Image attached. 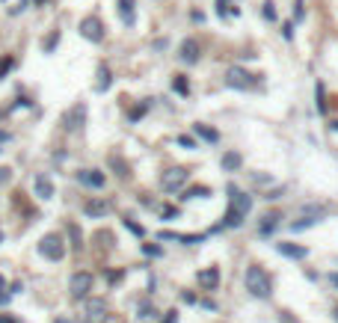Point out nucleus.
Listing matches in <instances>:
<instances>
[{
	"label": "nucleus",
	"mask_w": 338,
	"mask_h": 323,
	"mask_svg": "<svg viewBox=\"0 0 338 323\" xmlns=\"http://www.w3.org/2000/svg\"><path fill=\"white\" fill-rule=\"evenodd\" d=\"M0 240H3V234H0Z\"/></svg>",
	"instance_id": "nucleus-42"
},
{
	"label": "nucleus",
	"mask_w": 338,
	"mask_h": 323,
	"mask_svg": "<svg viewBox=\"0 0 338 323\" xmlns=\"http://www.w3.org/2000/svg\"><path fill=\"white\" fill-rule=\"evenodd\" d=\"M163 217H166V220H175V217H178V211H175V208H163Z\"/></svg>",
	"instance_id": "nucleus-36"
},
{
	"label": "nucleus",
	"mask_w": 338,
	"mask_h": 323,
	"mask_svg": "<svg viewBox=\"0 0 338 323\" xmlns=\"http://www.w3.org/2000/svg\"><path fill=\"white\" fill-rule=\"evenodd\" d=\"M335 320H338V308H335Z\"/></svg>",
	"instance_id": "nucleus-40"
},
{
	"label": "nucleus",
	"mask_w": 338,
	"mask_h": 323,
	"mask_svg": "<svg viewBox=\"0 0 338 323\" xmlns=\"http://www.w3.org/2000/svg\"><path fill=\"white\" fill-rule=\"evenodd\" d=\"M282 36H285V39H294V24H285V27H282Z\"/></svg>",
	"instance_id": "nucleus-35"
},
{
	"label": "nucleus",
	"mask_w": 338,
	"mask_h": 323,
	"mask_svg": "<svg viewBox=\"0 0 338 323\" xmlns=\"http://www.w3.org/2000/svg\"><path fill=\"white\" fill-rule=\"evenodd\" d=\"M143 252H146V255H160V246H152V243H146V246H143Z\"/></svg>",
	"instance_id": "nucleus-31"
},
{
	"label": "nucleus",
	"mask_w": 338,
	"mask_h": 323,
	"mask_svg": "<svg viewBox=\"0 0 338 323\" xmlns=\"http://www.w3.org/2000/svg\"><path fill=\"white\" fill-rule=\"evenodd\" d=\"M279 214H267V217H261V222H258V234L261 238H267V234H273L276 228H279Z\"/></svg>",
	"instance_id": "nucleus-13"
},
{
	"label": "nucleus",
	"mask_w": 338,
	"mask_h": 323,
	"mask_svg": "<svg viewBox=\"0 0 338 323\" xmlns=\"http://www.w3.org/2000/svg\"><path fill=\"white\" fill-rule=\"evenodd\" d=\"M110 80H113V77H110V68L101 66V68H98V83H95V92H107V89H110Z\"/></svg>",
	"instance_id": "nucleus-18"
},
{
	"label": "nucleus",
	"mask_w": 338,
	"mask_h": 323,
	"mask_svg": "<svg viewBox=\"0 0 338 323\" xmlns=\"http://www.w3.org/2000/svg\"><path fill=\"white\" fill-rule=\"evenodd\" d=\"M92 273H86V270H80V273H74L71 279H68V290H71V297L74 300H83V297H89V290H92Z\"/></svg>",
	"instance_id": "nucleus-4"
},
{
	"label": "nucleus",
	"mask_w": 338,
	"mask_h": 323,
	"mask_svg": "<svg viewBox=\"0 0 338 323\" xmlns=\"http://www.w3.org/2000/svg\"><path fill=\"white\" fill-rule=\"evenodd\" d=\"M83 119H86V107L83 104H74L71 107V113H66V131H80L83 128Z\"/></svg>",
	"instance_id": "nucleus-9"
},
{
	"label": "nucleus",
	"mask_w": 338,
	"mask_h": 323,
	"mask_svg": "<svg viewBox=\"0 0 338 323\" xmlns=\"http://www.w3.org/2000/svg\"><path fill=\"white\" fill-rule=\"evenodd\" d=\"M39 252H42L45 258H51V261H63V255H66V243H63L60 234H45V238L39 240Z\"/></svg>",
	"instance_id": "nucleus-3"
},
{
	"label": "nucleus",
	"mask_w": 338,
	"mask_h": 323,
	"mask_svg": "<svg viewBox=\"0 0 338 323\" xmlns=\"http://www.w3.org/2000/svg\"><path fill=\"white\" fill-rule=\"evenodd\" d=\"M107 211H110V204H107V202H98V199L83 204V214H86V217H104Z\"/></svg>",
	"instance_id": "nucleus-16"
},
{
	"label": "nucleus",
	"mask_w": 338,
	"mask_h": 323,
	"mask_svg": "<svg viewBox=\"0 0 338 323\" xmlns=\"http://www.w3.org/2000/svg\"><path fill=\"white\" fill-rule=\"evenodd\" d=\"M146 110H149V104H139V107H136V110H131V119H139V116H143V113H146Z\"/></svg>",
	"instance_id": "nucleus-28"
},
{
	"label": "nucleus",
	"mask_w": 338,
	"mask_h": 323,
	"mask_svg": "<svg viewBox=\"0 0 338 323\" xmlns=\"http://www.w3.org/2000/svg\"><path fill=\"white\" fill-rule=\"evenodd\" d=\"M187 178H190V172H187L184 166H175V169H166V172H163L160 187L166 190V193H175V190H181L187 184Z\"/></svg>",
	"instance_id": "nucleus-6"
},
{
	"label": "nucleus",
	"mask_w": 338,
	"mask_h": 323,
	"mask_svg": "<svg viewBox=\"0 0 338 323\" xmlns=\"http://www.w3.org/2000/svg\"><path fill=\"white\" fill-rule=\"evenodd\" d=\"M104 300H92V303H89V306H86V314H89V317H101L104 314Z\"/></svg>",
	"instance_id": "nucleus-23"
},
{
	"label": "nucleus",
	"mask_w": 338,
	"mask_h": 323,
	"mask_svg": "<svg viewBox=\"0 0 338 323\" xmlns=\"http://www.w3.org/2000/svg\"><path fill=\"white\" fill-rule=\"evenodd\" d=\"M193 131H196V136H202L205 142H220V134L208 125H193Z\"/></svg>",
	"instance_id": "nucleus-17"
},
{
	"label": "nucleus",
	"mask_w": 338,
	"mask_h": 323,
	"mask_svg": "<svg viewBox=\"0 0 338 323\" xmlns=\"http://www.w3.org/2000/svg\"><path fill=\"white\" fill-rule=\"evenodd\" d=\"M3 142H9V131H0V145Z\"/></svg>",
	"instance_id": "nucleus-37"
},
{
	"label": "nucleus",
	"mask_w": 338,
	"mask_h": 323,
	"mask_svg": "<svg viewBox=\"0 0 338 323\" xmlns=\"http://www.w3.org/2000/svg\"><path fill=\"white\" fill-rule=\"evenodd\" d=\"M240 163H243V157H240L237 152H226L222 154V160H220L222 172H237L240 169Z\"/></svg>",
	"instance_id": "nucleus-15"
},
{
	"label": "nucleus",
	"mask_w": 338,
	"mask_h": 323,
	"mask_svg": "<svg viewBox=\"0 0 338 323\" xmlns=\"http://www.w3.org/2000/svg\"><path fill=\"white\" fill-rule=\"evenodd\" d=\"M196 282H199V288H205V290H217V285H220V267H205V270H199Z\"/></svg>",
	"instance_id": "nucleus-8"
},
{
	"label": "nucleus",
	"mask_w": 338,
	"mask_h": 323,
	"mask_svg": "<svg viewBox=\"0 0 338 323\" xmlns=\"http://www.w3.org/2000/svg\"><path fill=\"white\" fill-rule=\"evenodd\" d=\"M57 39H60V33H51V39H48V42H45V51H51L53 45H57Z\"/></svg>",
	"instance_id": "nucleus-34"
},
{
	"label": "nucleus",
	"mask_w": 338,
	"mask_h": 323,
	"mask_svg": "<svg viewBox=\"0 0 338 323\" xmlns=\"http://www.w3.org/2000/svg\"><path fill=\"white\" fill-rule=\"evenodd\" d=\"M220 3H229V0H220Z\"/></svg>",
	"instance_id": "nucleus-41"
},
{
	"label": "nucleus",
	"mask_w": 338,
	"mask_h": 323,
	"mask_svg": "<svg viewBox=\"0 0 338 323\" xmlns=\"http://www.w3.org/2000/svg\"><path fill=\"white\" fill-rule=\"evenodd\" d=\"M178 145H184V149H196V142H193L190 136H178Z\"/></svg>",
	"instance_id": "nucleus-33"
},
{
	"label": "nucleus",
	"mask_w": 338,
	"mask_h": 323,
	"mask_svg": "<svg viewBox=\"0 0 338 323\" xmlns=\"http://www.w3.org/2000/svg\"><path fill=\"white\" fill-rule=\"evenodd\" d=\"M71 238H74V249H80L83 243H80V231H77V225H71Z\"/></svg>",
	"instance_id": "nucleus-29"
},
{
	"label": "nucleus",
	"mask_w": 338,
	"mask_h": 323,
	"mask_svg": "<svg viewBox=\"0 0 338 323\" xmlns=\"http://www.w3.org/2000/svg\"><path fill=\"white\" fill-rule=\"evenodd\" d=\"M80 36H83V39H89V42H101V39H104L101 18H95V15L83 18V21H80Z\"/></svg>",
	"instance_id": "nucleus-7"
},
{
	"label": "nucleus",
	"mask_w": 338,
	"mask_h": 323,
	"mask_svg": "<svg viewBox=\"0 0 338 323\" xmlns=\"http://www.w3.org/2000/svg\"><path fill=\"white\" fill-rule=\"evenodd\" d=\"M160 323H178V311H166V314H163V320Z\"/></svg>",
	"instance_id": "nucleus-32"
},
{
	"label": "nucleus",
	"mask_w": 338,
	"mask_h": 323,
	"mask_svg": "<svg viewBox=\"0 0 338 323\" xmlns=\"http://www.w3.org/2000/svg\"><path fill=\"white\" fill-rule=\"evenodd\" d=\"M178 56L184 60L187 66L199 63V42H196V39H184V42H181V53H178Z\"/></svg>",
	"instance_id": "nucleus-10"
},
{
	"label": "nucleus",
	"mask_w": 338,
	"mask_h": 323,
	"mask_svg": "<svg viewBox=\"0 0 338 323\" xmlns=\"http://www.w3.org/2000/svg\"><path fill=\"white\" fill-rule=\"evenodd\" d=\"M77 178H80V184H86V187H95V190L104 187V172H98V169H80Z\"/></svg>",
	"instance_id": "nucleus-11"
},
{
	"label": "nucleus",
	"mask_w": 338,
	"mask_h": 323,
	"mask_svg": "<svg viewBox=\"0 0 338 323\" xmlns=\"http://www.w3.org/2000/svg\"><path fill=\"white\" fill-rule=\"evenodd\" d=\"M9 178H12V169H9V166H0V184H6Z\"/></svg>",
	"instance_id": "nucleus-27"
},
{
	"label": "nucleus",
	"mask_w": 338,
	"mask_h": 323,
	"mask_svg": "<svg viewBox=\"0 0 338 323\" xmlns=\"http://www.w3.org/2000/svg\"><path fill=\"white\" fill-rule=\"evenodd\" d=\"M318 217H303V220H297V222H291V231H305V228H312V225H318Z\"/></svg>",
	"instance_id": "nucleus-21"
},
{
	"label": "nucleus",
	"mask_w": 338,
	"mask_h": 323,
	"mask_svg": "<svg viewBox=\"0 0 338 323\" xmlns=\"http://www.w3.org/2000/svg\"><path fill=\"white\" fill-rule=\"evenodd\" d=\"M9 300V293H6V279L0 276V303H6Z\"/></svg>",
	"instance_id": "nucleus-30"
},
{
	"label": "nucleus",
	"mask_w": 338,
	"mask_h": 323,
	"mask_svg": "<svg viewBox=\"0 0 338 323\" xmlns=\"http://www.w3.org/2000/svg\"><path fill=\"white\" fill-rule=\"evenodd\" d=\"M243 285H246V290L252 293L255 300H267V297L273 293L270 276H267V270H264V267H258V264L246 267V273H243Z\"/></svg>",
	"instance_id": "nucleus-2"
},
{
	"label": "nucleus",
	"mask_w": 338,
	"mask_h": 323,
	"mask_svg": "<svg viewBox=\"0 0 338 323\" xmlns=\"http://www.w3.org/2000/svg\"><path fill=\"white\" fill-rule=\"evenodd\" d=\"M12 66H15V60H12V56H3V60H0V80L9 74V68H12Z\"/></svg>",
	"instance_id": "nucleus-24"
},
{
	"label": "nucleus",
	"mask_w": 338,
	"mask_h": 323,
	"mask_svg": "<svg viewBox=\"0 0 338 323\" xmlns=\"http://www.w3.org/2000/svg\"><path fill=\"white\" fill-rule=\"evenodd\" d=\"M172 89H175L178 95H190V83H187L184 74H175V77H172Z\"/></svg>",
	"instance_id": "nucleus-20"
},
{
	"label": "nucleus",
	"mask_w": 338,
	"mask_h": 323,
	"mask_svg": "<svg viewBox=\"0 0 338 323\" xmlns=\"http://www.w3.org/2000/svg\"><path fill=\"white\" fill-rule=\"evenodd\" d=\"M276 249L285 258H294V261H303V258L308 255V249H305V246H297V243H276Z\"/></svg>",
	"instance_id": "nucleus-12"
},
{
	"label": "nucleus",
	"mask_w": 338,
	"mask_h": 323,
	"mask_svg": "<svg viewBox=\"0 0 338 323\" xmlns=\"http://www.w3.org/2000/svg\"><path fill=\"white\" fill-rule=\"evenodd\" d=\"M53 323H68V317H57V320H53Z\"/></svg>",
	"instance_id": "nucleus-39"
},
{
	"label": "nucleus",
	"mask_w": 338,
	"mask_h": 323,
	"mask_svg": "<svg viewBox=\"0 0 338 323\" xmlns=\"http://www.w3.org/2000/svg\"><path fill=\"white\" fill-rule=\"evenodd\" d=\"M208 196H211V187H205V184L202 187H190L184 193V199H208Z\"/></svg>",
	"instance_id": "nucleus-22"
},
{
	"label": "nucleus",
	"mask_w": 338,
	"mask_h": 323,
	"mask_svg": "<svg viewBox=\"0 0 338 323\" xmlns=\"http://www.w3.org/2000/svg\"><path fill=\"white\" fill-rule=\"evenodd\" d=\"M229 193H232V204H229V211H226V217H222V222L217 225V231H222V228H237L240 222L246 220L249 208H252V196L240 193L237 187H229Z\"/></svg>",
	"instance_id": "nucleus-1"
},
{
	"label": "nucleus",
	"mask_w": 338,
	"mask_h": 323,
	"mask_svg": "<svg viewBox=\"0 0 338 323\" xmlns=\"http://www.w3.org/2000/svg\"><path fill=\"white\" fill-rule=\"evenodd\" d=\"M261 15L267 18V21H276V6H273V3H264V9H261Z\"/></svg>",
	"instance_id": "nucleus-26"
},
{
	"label": "nucleus",
	"mask_w": 338,
	"mask_h": 323,
	"mask_svg": "<svg viewBox=\"0 0 338 323\" xmlns=\"http://www.w3.org/2000/svg\"><path fill=\"white\" fill-rule=\"evenodd\" d=\"M119 12L125 24H134V0H119Z\"/></svg>",
	"instance_id": "nucleus-19"
},
{
	"label": "nucleus",
	"mask_w": 338,
	"mask_h": 323,
	"mask_svg": "<svg viewBox=\"0 0 338 323\" xmlns=\"http://www.w3.org/2000/svg\"><path fill=\"white\" fill-rule=\"evenodd\" d=\"M329 282H332V285L338 288V273H332V276H329Z\"/></svg>",
	"instance_id": "nucleus-38"
},
{
	"label": "nucleus",
	"mask_w": 338,
	"mask_h": 323,
	"mask_svg": "<svg viewBox=\"0 0 338 323\" xmlns=\"http://www.w3.org/2000/svg\"><path fill=\"white\" fill-rule=\"evenodd\" d=\"M125 228H131L136 238H143V234H146V231H143V225H136V222H134V220H128V217H125Z\"/></svg>",
	"instance_id": "nucleus-25"
},
{
	"label": "nucleus",
	"mask_w": 338,
	"mask_h": 323,
	"mask_svg": "<svg viewBox=\"0 0 338 323\" xmlns=\"http://www.w3.org/2000/svg\"><path fill=\"white\" fill-rule=\"evenodd\" d=\"M36 196H39V199H45V202L53 196V184H51V178H48V175H36Z\"/></svg>",
	"instance_id": "nucleus-14"
},
{
	"label": "nucleus",
	"mask_w": 338,
	"mask_h": 323,
	"mask_svg": "<svg viewBox=\"0 0 338 323\" xmlns=\"http://www.w3.org/2000/svg\"><path fill=\"white\" fill-rule=\"evenodd\" d=\"M226 86H232V89H249V86H255V74H249L246 68H240V66H232L226 71Z\"/></svg>",
	"instance_id": "nucleus-5"
}]
</instances>
